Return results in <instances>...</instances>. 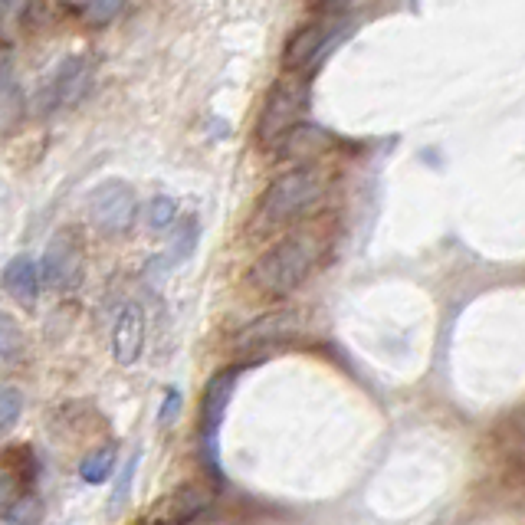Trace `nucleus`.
<instances>
[{"label": "nucleus", "mask_w": 525, "mask_h": 525, "mask_svg": "<svg viewBox=\"0 0 525 525\" xmlns=\"http://www.w3.org/2000/svg\"><path fill=\"white\" fill-rule=\"evenodd\" d=\"M322 256V237L315 230H296L266 250L260 260L250 266L247 286L253 293L283 299L293 296L296 289L306 283L309 273L319 266Z\"/></svg>", "instance_id": "nucleus-1"}, {"label": "nucleus", "mask_w": 525, "mask_h": 525, "mask_svg": "<svg viewBox=\"0 0 525 525\" xmlns=\"http://www.w3.org/2000/svg\"><path fill=\"white\" fill-rule=\"evenodd\" d=\"M145 309L138 302H125L119 319H115V329H112V355H115V365L122 368H132L138 358H142V348H145Z\"/></svg>", "instance_id": "nucleus-12"}, {"label": "nucleus", "mask_w": 525, "mask_h": 525, "mask_svg": "<svg viewBox=\"0 0 525 525\" xmlns=\"http://www.w3.org/2000/svg\"><path fill=\"white\" fill-rule=\"evenodd\" d=\"M0 283H4L7 296H14L20 306H33L40 296V270H37V260H30V256H14L7 266H4V276H0Z\"/></svg>", "instance_id": "nucleus-13"}, {"label": "nucleus", "mask_w": 525, "mask_h": 525, "mask_svg": "<svg viewBox=\"0 0 525 525\" xmlns=\"http://www.w3.org/2000/svg\"><path fill=\"white\" fill-rule=\"evenodd\" d=\"M322 188L325 181L319 168H293L279 174L270 188H266V194L256 201L247 233L250 237H266V233H276L289 224H296L322 197Z\"/></svg>", "instance_id": "nucleus-2"}, {"label": "nucleus", "mask_w": 525, "mask_h": 525, "mask_svg": "<svg viewBox=\"0 0 525 525\" xmlns=\"http://www.w3.org/2000/svg\"><path fill=\"white\" fill-rule=\"evenodd\" d=\"M299 332H302V312L299 309L266 312L237 335V352L240 355H263L276 345L293 342Z\"/></svg>", "instance_id": "nucleus-9"}, {"label": "nucleus", "mask_w": 525, "mask_h": 525, "mask_svg": "<svg viewBox=\"0 0 525 525\" xmlns=\"http://www.w3.org/2000/svg\"><path fill=\"white\" fill-rule=\"evenodd\" d=\"M194 243H197V220H188V224H184V227L178 230V237H174L168 260H171V263H181L184 256H188V253L194 250Z\"/></svg>", "instance_id": "nucleus-19"}, {"label": "nucleus", "mask_w": 525, "mask_h": 525, "mask_svg": "<svg viewBox=\"0 0 525 525\" xmlns=\"http://www.w3.org/2000/svg\"><path fill=\"white\" fill-rule=\"evenodd\" d=\"M33 480V457L27 450H0V519L27 499V486Z\"/></svg>", "instance_id": "nucleus-11"}, {"label": "nucleus", "mask_w": 525, "mask_h": 525, "mask_svg": "<svg viewBox=\"0 0 525 525\" xmlns=\"http://www.w3.org/2000/svg\"><path fill=\"white\" fill-rule=\"evenodd\" d=\"M240 368H227L220 375L210 378L201 398V411H197V447H201V457L207 463V470L220 480V424H224L227 404L233 398V388H237Z\"/></svg>", "instance_id": "nucleus-4"}, {"label": "nucleus", "mask_w": 525, "mask_h": 525, "mask_svg": "<svg viewBox=\"0 0 525 525\" xmlns=\"http://www.w3.org/2000/svg\"><path fill=\"white\" fill-rule=\"evenodd\" d=\"M40 283L50 286L53 293H69L79 286V279L86 273V250L79 243L76 230H60L46 247L40 260Z\"/></svg>", "instance_id": "nucleus-6"}, {"label": "nucleus", "mask_w": 525, "mask_h": 525, "mask_svg": "<svg viewBox=\"0 0 525 525\" xmlns=\"http://www.w3.org/2000/svg\"><path fill=\"white\" fill-rule=\"evenodd\" d=\"M66 10H69V14H76L79 20H86L89 27H105V23H112L125 7L115 4V0H112V4H109V0H102V4H69Z\"/></svg>", "instance_id": "nucleus-15"}, {"label": "nucleus", "mask_w": 525, "mask_h": 525, "mask_svg": "<svg viewBox=\"0 0 525 525\" xmlns=\"http://www.w3.org/2000/svg\"><path fill=\"white\" fill-rule=\"evenodd\" d=\"M112 470H115V443H105V447L92 450L89 457H83V463H79V476L92 486L109 480Z\"/></svg>", "instance_id": "nucleus-14"}, {"label": "nucleus", "mask_w": 525, "mask_h": 525, "mask_svg": "<svg viewBox=\"0 0 525 525\" xmlns=\"http://www.w3.org/2000/svg\"><path fill=\"white\" fill-rule=\"evenodd\" d=\"M214 503V486L210 483H184L174 493L161 496L155 506L145 512V525H188L197 516H204Z\"/></svg>", "instance_id": "nucleus-10"}, {"label": "nucleus", "mask_w": 525, "mask_h": 525, "mask_svg": "<svg viewBox=\"0 0 525 525\" xmlns=\"http://www.w3.org/2000/svg\"><path fill=\"white\" fill-rule=\"evenodd\" d=\"M338 40V20H312L302 30H296L286 40L283 50V73L286 76H302L306 69H312L332 50Z\"/></svg>", "instance_id": "nucleus-8"}, {"label": "nucleus", "mask_w": 525, "mask_h": 525, "mask_svg": "<svg viewBox=\"0 0 525 525\" xmlns=\"http://www.w3.org/2000/svg\"><path fill=\"white\" fill-rule=\"evenodd\" d=\"M23 414V394L17 388H0V437L17 427Z\"/></svg>", "instance_id": "nucleus-16"}, {"label": "nucleus", "mask_w": 525, "mask_h": 525, "mask_svg": "<svg viewBox=\"0 0 525 525\" xmlns=\"http://www.w3.org/2000/svg\"><path fill=\"white\" fill-rule=\"evenodd\" d=\"M174 217H178V201H174V197L161 194V197H155V201L148 204V227L155 233L168 230L174 224Z\"/></svg>", "instance_id": "nucleus-17"}, {"label": "nucleus", "mask_w": 525, "mask_h": 525, "mask_svg": "<svg viewBox=\"0 0 525 525\" xmlns=\"http://www.w3.org/2000/svg\"><path fill=\"white\" fill-rule=\"evenodd\" d=\"M135 210H138V197L132 191V184H125L119 178L96 184L86 197L89 224L99 233H105V237L128 233V227L135 224Z\"/></svg>", "instance_id": "nucleus-5"}, {"label": "nucleus", "mask_w": 525, "mask_h": 525, "mask_svg": "<svg viewBox=\"0 0 525 525\" xmlns=\"http://www.w3.org/2000/svg\"><path fill=\"white\" fill-rule=\"evenodd\" d=\"M23 348V332L10 315L0 312V358H14Z\"/></svg>", "instance_id": "nucleus-18"}, {"label": "nucleus", "mask_w": 525, "mask_h": 525, "mask_svg": "<svg viewBox=\"0 0 525 525\" xmlns=\"http://www.w3.org/2000/svg\"><path fill=\"white\" fill-rule=\"evenodd\" d=\"M306 105H309V76L276 79L263 99L260 119H256V142L270 151H279V145L299 128Z\"/></svg>", "instance_id": "nucleus-3"}, {"label": "nucleus", "mask_w": 525, "mask_h": 525, "mask_svg": "<svg viewBox=\"0 0 525 525\" xmlns=\"http://www.w3.org/2000/svg\"><path fill=\"white\" fill-rule=\"evenodd\" d=\"M89 79H92V63L86 60V56H69V60H63L60 69L46 79V86L33 96L30 112L33 115H53V112L69 109V105H76L86 96Z\"/></svg>", "instance_id": "nucleus-7"}, {"label": "nucleus", "mask_w": 525, "mask_h": 525, "mask_svg": "<svg viewBox=\"0 0 525 525\" xmlns=\"http://www.w3.org/2000/svg\"><path fill=\"white\" fill-rule=\"evenodd\" d=\"M181 404H184L181 391L178 388H168L165 401H161V411H158V424L161 427H171L174 420H178V414H181Z\"/></svg>", "instance_id": "nucleus-20"}, {"label": "nucleus", "mask_w": 525, "mask_h": 525, "mask_svg": "<svg viewBox=\"0 0 525 525\" xmlns=\"http://www.w3.org/2000/svg\"><path fill=\"white\" fill-rule=\"evenodd\" d=\"M135 470H138V453L132 460H128V466H125V473H122V483H119V489H115V506L112 509H119L125 499H128V486H132V476H135Z\"/></svg>", "instance_id": "nucleus-21"}]
</instances>
